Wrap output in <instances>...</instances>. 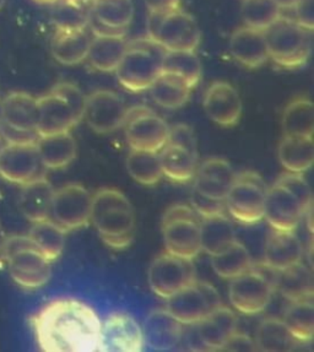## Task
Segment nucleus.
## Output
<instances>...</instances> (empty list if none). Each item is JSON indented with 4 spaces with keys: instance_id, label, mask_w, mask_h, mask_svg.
Listing matches in <instances>:
<instances>
[{
    "instance_id": "obj_10",
    "label": "nucleus",
    "mask_w": 314,
    "mask_h": 352,
    "mask_svg": "<svg viewBox=\"0 0 314 352\" xmlns=\"http://www.w3.org/2000/svg\"><path fill=\"white\" fill-rule=\"evenodd\" d=\"M128 145L132 150L159 153L167 142L170 126L144 106L128 108L124 125Z\"/></svg>"
},
{
    "instance_id": "obj_31",
    "label": "nucleus",
    "mask_w": 314,
    "mask_h": 352,
    "mask_svg": "<svg viewBox=\"0 0 314 352\" xmlns=\"http://www.w3.org/2000/svg\"><path fill=\"white\" fill-rule=\"evenodd\" d=\"M237 241L234 223L226 214L200 217L201 252L212 256Z\"/></svg>"
},
{
    "instance_id": "obj_55",
    "label": "nucleus",
    "mask_w": 314,
    "mask_h": 352,
    "mask_svg": "<svg viewBox=\"0 0 314 352\" xmlns=\"http://www.w3.org/2000/svg\"><path fill=\"white\" fill-rule=\"evenodd\" d=\"M5 1L6 0H0V10H1L3 6H5Z\"/></svg>"
},
{
    "instance_id": "obj_47",
    "label": "nucleus",
    "mask_w": 314,
    "mask_h": 352,
    "mask_svg": "<svg viewBox=\"0 0 314 352\" xmlns=\"http://www.w3.org/2000/svg\"><path fill=\"white\" fill-rule=\"evenodd\" d=\"M170 145H175L182 148L188 153L198 157V148H197V138L194 131L187 124H176L170 128L167 142Z\"/></svg>"
},
{
    "instance_id": "obj_1",
    "label": "nucleus",
    "mask_w": 314,
    "mask_h": 352,
    "mask_svg": "<svg viewBox=\"0 0 314 352\" xmlns=\"http://www.w3.org/2000/svg\"><path fill=\"white\" fill-rule=\"evenodd\" d=\"M31 325L43 351H100L101 320L91 307L78 300L48 303L31 318Z\"/></svg>"
},
{
    "instance_id": "obj_16",
    "label": "nucleus",
    "mask_w": 314,
    "mask_h": 352,
    "mask_svg": "<svg viewBox=\"0 0 314 352\" xmlns=\"http://www.w3.org/2000/svg\"><path fill=\"white\" fill-rule=\"evenodd\" d=\"M143 345V329L132 316L112 313L101 323L100 352H137Z\"/></svg>"
},
{
    "instance_id": "obj_5",
    "label": "nucleus",
    "mask_w": 314,
    "mask_h": 352,
    "mask_svg": "<svg viewBox=\"0 0 314 352\" xmlns=\"http://www.w3.org/2000/svg\"><path fill=\"white\" fill-rule=\"evenodd\" d=\"M166 252L186 259H194L201 252L200 216L188 205H173L162 219Z\"/></svg>"
},
{
    "instance_id": "obj_40",
    "label": "nucleus",
    "mask_w": 314,
    "mask_h": 352,
    "mask_svg": "<svg viewBox=\"0 0 314 352\" xmlns=\"http://www.w3.org/2000/svg\"><path fill=\"white\" fill-rule=\"evenodd\" d=\"M52 19L56 29H89L91 3L84 0H56Z\"/></svg>"
},
{
    "instance_id": "obj_50",
    "label": "nucleus",
    "mask_w": 314,
    "mask_h": 352,
    "mask_svg": "<svg viewBox=\"0 0 314 352\" xmlns=\"http://www.w3.org/2000/svg\"><path fill=\"white\" fill-rule=\"evenodd\" d=\"M221 350L226 351H258L256 341L251 339V336L242 334V333H234V336L229 338V340L225 342Z\"/></svg>"
},
{
    "instance_id": "obj_34",
    "label": "nucleus",
    "mask_w": 314,
    "mask_h": 352,
    "mask_svg": "<svg viewBox=\"0 0 314 352\" xmlns=\"http://www.w3.org/2000/svg\"><path fill=\"white\" fill-rule=\"evenodd\" d=\"M164 176L176 183L189 182L197 172L198 157L184 148L166 144L159 151Z\"/></svg>"
},
{
    "instance_id": "obj_39",
    "label": "nucleus",
    "mask_w": 314,
    "mask_h": 352,
    "mask_svg": "<svg viewBox=\"0 0 314 352\" xmlns=\"http://www.w3.org/2000/svg\"><path fill=\"white\" fill-rule=\"evenodd\" d=\"M65 234L67 232L63 228L47 219L34 222V226L30 230L29 237L47 259L54 261H57L63 252Z\"/></svg>"
},
{
    "instance_id": "obj_28",
    "label": "nucleus",
    "mask_w": 314,
    "mask_h": 352,
    "mask_svg": "<svg viewBox=\"0 0 314 352\" xmlns=\"http://www.w3.org/2000/svg\"><path fill=\"white\" fill-rule=\"evenodd\" d=\"M36 145L46 170L64 168L76 157V142L70 131L38 137Z\"/></svg>"
},
{
    "instance_id": "obj_13",
    "label": "nucleus",
    "mask_w": 314,
    "mask_h": 352,
    "mask_svg": "<svg viewBox=\"0 0 314 352\" xmlns=\"http://www.w3.org/2000/svg\"><path fill=\"white\" fill-rule=\"evenodd\" d=\"M148 278L151 290L162 298H167L187 285L194 283L197 273L192 259L166 252L151 263Z\"/></svg>"
},
{
    "instance_id": "obj_53",
    "label": "nucleus",
    "mask_w": 314,
    "mask_h": 352,
    "mask_svg": "<svg viewBox=\"0 0 314 352\" xmlns=\"http://www.w3.org/2000/svg\"><path fill=\"white\" fill-rule=\"evenodd\" d=\"M6 237L8 236H6L5 231H4V228H3L1 223H0V254H1L4 245H5Z\"/></svg>"
},
{
    "instance_id": "obj_54",
    "label": "nucleus",
    "mask_w": 314,
    "mask_h": 352,
    "mask_svg": "<svg viewBox=\"0 0 314 352\" xmlns=\"http://www.w3.org/2000/svg\"><path fill=\"white\" fill-rule=\"evenodd\" d=\"M1 124H3V118H1V101H0V138H1Z\"/></svg>"
},
{
    "instance_id": "obj_33",
    "label": "nucleus",
    "mask_w": 314,
    "mask_h": 352,
    "mask_svg": "<svg viewBox=\"0 0 314 352\" xmlns=\"http://www.w3.org/2000/svg\"><path fill=\"white\" fill-rule=\"evenodd\" d=\"M281 165L287 172L303 173L314 161L313 138L284 135L278 150Z\"/></svg>"
},
{
    "instance_id": "obj_35",
    "label": "nucleus",
    "mask_w": 314,
    "mask_h": 352,
    "mask_svg": "<svg viewBox=\"0 0 314 352\" xmlns=\"http://www.w3.org/2000/svg\"><path fill=\"white\" fill-rule=\"evenodd\" d=\"M258 351L285 352L292 351L298 340L292 336L284 320L267 318L258 327L256 334Z\"/></svg>"
},
{
    "instance_id": "obj_17",
    "label": "nucleus",
    "mask_w": 314,
    "mask_h": 352,
    "mask_svg": "<svg viewBox=\"0 0 314 352\" xmlns=\"http://www.w3.org/2000/svg\"><path fill=\"white\" fill-rule=\"evenodd\" d=\"M304 212L298 198L280 184L267 189L263 219L273 230L295 231Z\"/></svg>"
},
{
    "instance_id": "obj_15",
    "label": "nucleus",
    "mask_w": 314,
    "mask_h": 352,
    "mask_svg": "<svg viewBox=\"0 0 314 352\" xmlns=\"http://www.w3.org/2000/svg\"><path fill=\"white\" fill-rule=\"evenodd\" d=\"M128 107L120 95L109 90H98L86 97V123L98 134L115 131L124 125Z\"/></svg>"
},
{
    "instance_id": "obj_27",
    "label": "nucleus",
    "mask_w": 314,
    "mask_h": 352,
    "mask_svg": "<svg viewBox=\"0 0 314 352\" xmlns=\"http://www.w3.org/2000/svg\"><path fill=\"white\" fill-rule=\"evenodd\" d=\"M126 34L92 36L86 60L92 68L103 73H112L118 68L126 51Z\"/></svg>"
},
{
    "instance_id": "obj_22",
    "label": "nucleus",
    "mask_w": 314,
    "mask_h": 352,
    "mask_svg": "<svg viewBox=\"0 0 314 352\" xmlns=\"http://www.w3.org/2000/svg\"><path fill=\"white\" fill-rule=\"evenodd\" d=\"M303 245L295 231L273 230L264 248V265L280 272L302 261Z\"/></svg>"
},
{
    "instance_id": "obj_46",
    "label": "nucleus",
    "mask_w": 314,
    "mask_h": 352,
    "mask_svg": "<svg viewBox=\"0 0 314 352\" xmlns=\"http://www.w3.org/2000/svg\"><path fill=\"white\" fill-rule=\"evenodd\" d=\"M51 91L68 103L78 123H80L81 120H84L86 96L78 86L71 82H59L52 87Z\"/></svg>"
},
{
    "instance_id": "obj_48",
    "label": "nucleus",
    "mask_w": 314,
    "mask_h": 352,
    "mask_svg": "<svg viewBox=\"0 0 314 352\" xmlns=\"http://www.w3.org/2000/svg\"><path fill=\"white\" fill-rule=\"evenodd\" d=\"M192 208L194 209L195 212L200 217H208V216L218 215V214H226V205L225 200H215L212 198H208L203 194L198 193L195 189H193L192 195Z\"/></svg>"
},
{
    "instance_id": "obj_52",
    "label": "nucleus",
    "mask_w": 314,
    "mask_h": 352,
    "mask_svg": "<svg viewBox=\"0 0 314 352\" xmlns=\"http://www.w3.org/2000/svg\"><path fill=\"white\" fill-rule=\"evenodd\" d=\"M276 4L280 6V9H292L298 0H275Z\"/></svg>"
},
{
    "instance_id": "obj_57",
    "label": "nucleus",
    "mask_w": 314,
    "mask_h": 352,
    "mask_svg": "<svg viewBox=\"0 0 314 352\" xmlns=\"http://www.w3.org/2000/svg\"><path fill=\"white\" fill-rule=\"evenodd\" d=\"M84 1H87V3H92V0H84Z\"/></svg>"
},
{
    "instance_id": "obj_29",
    "label": "nucleus",
    "mask_w": 314,
    "mask_h": 352,
    "mask_svg": "<svg viewBox=\"0 0 314 352\" xmlns=\"http://www.w3.org/2000/svg\"><path fill=\"white\" fill-rule=\"evenodd\" d=\"M274 289L291 302L313 298V274L306 264L298 261L291 267L276 272Z\"/></svg>"
},
{
    "instance_id": "obj_23",
    "label": "nucleus",
    "mask_w": 314,
    "mask_h": 352,
    "mask_svg": "<svg viewBox=\"0 0 314 352\" xmlns=\"http://www.w3.org/2000/svg\"><path fill=\"white\" fill-rule=\"evenodd\" d=\"M229 51L236 62L247 68L262 67L269 59L264 31L242 26L236 30L229 41Z\"/></svg>"
},
{
    "instance_id": "obj_3",
    "label": "nucleus",
    "mask_w": 314,
    "mask_h": 352,
    "mask_svg": "<svg viewBox=\"0 0 314 352\" xmlns=\"http://www.w3.org/2000/svg\"><path fill=\"white\" fill-rule=\"evenodd\" d=\"M269 59L279 67L300 68L311 56V31L290 17L281 15L268 29L264 30Z\"/></svg>"
},
{
    "instance_id": "obj_30",
    "label": "nucleus",
    "mask_w": 314,
    "mask_h": 352,
    "mask_svg": "<svg viewBox=\"0 0 314 352\" xmlns=\"http://www.w3.org/2000/svg\"><path fill=\"white\" fill-rule=\"evenodd\" d=\"M182 325L166 309L151 313L143 330L144 342L156 350H170L181 341Z\"/></svg>"
},
{
    "instance_id": "obj_32",
    "label": "nucleus",
    "mask_w": 314,
    "mask_h": 352,
    "mask_svg": "<svg viewBox=\"0 0 314 352\" xmlns=\"http://www.w3.org/2000/svg\"><path fill=\"white\" fill-rule=\"evenodd\" d=\"M148 90L159 106L176 109L188 102L193 87L179 75L161 72Z\"/></svg>"
},
{
    "instance_id": "obj_9",
    "label": "nucleus",
    "mask_w": 314,
    "mask_h": 352,
    "mask_svg": "<svg viewBox=\"0 0 314 352\" xmlns=\"http://www.w3.org/2000/svg\"><path fill=\"white\" fill-rule=\"evenodd\" d=\"M92 195L81 184H67L54 190L49 220L65 232L85 228L91 222Z\"/></svg>"
},
{
    "instance_id": "obj_18",
    "label": "nucleus",
    "mask_w": 314,
    "mask_h": 352,
    "mask_svg": "<svg viewBox=\"0 0 314 352\" xmlns=\"http://www.w3.org/2000/svg\"><path fill=\"white\" fill-rule=\"evenodd\" d=\"M203 106L208 117L221 126L237 124L242 113L238 92L225 81H215L208 87Z\"/></svg>"
},
{
    "instance_id": "obj_36",
    "label": "nucleus",
    "mask_w": 314,
    "mask_h": 352,
    "mask_svg": "<svg viewBox=\"0 0 314 352\" xmlns=\"http://www.w3.org/2000/svg\"><path fill=\"white\" fill-rule=\"evenodd\" d=\"M282 131L289 137L313 138L314 106L309 98L293 100L282 116Z\"/></svg>"
},
{
    "instance_id": "obj_42",
    "label": "nucleus",
    "mask_w": 314,
    "mask_h": 352,
    "mask_svg": "<svg viewBox=\"0 0 314 352\" xmlns=\"http://www.w3.org/2000/svg\"><path fill=\"white\" fill-rule=\"evenodd\" d=\"M282 320L298 341L312 340L314 333L313 298L292 302L291 306L286 309Z\"/></svg>"
},
{
    "instance_id": "obj_4",
    "label": "nucleus",
    "mask_w": 314,
    "mask_h": 352,
    "mask_svg": "<svg viewBox=\"0 0 314 352\" xmlns=\"http://www.w3.org/2000/svg\"><path fill=\"white\" fill-rule=\"evenodd\" d=\"M148 30L150 38L165 51H195L201 37L197 20L181 8L165 14H149Z\"/></svg>"
},
{
    "instance_id": "obj_43",
    "label": "nucleus",
    "mask_w": 314,
    "mask_h": 352,
    "mask_svg": "<svg viewBox=\"0 0 314 352\" xmlns=\"http://www.w3.org/2000/svg\"><path fill=\"white\" fill-rule=\"evenodd\" d=\"M162 72L182 76L193 89L201 79V64L195 51H166Z\"/></svg>"
},
{
    "instance_id": "obj_25",
    "label": "nucleus",
    "mask_w": 314,
    "mask_h": 352,
    "mask_svg": "<svg viewBox=\"0 0 314 352\" xmlns=\"http://www.w3.org/2000/svg\"><path fill=\"white\" fill-rule=\"evenodd\" d=\"M199 339L212 350H221L225 342L237 331V316L221 305L197 323Z\"/></svg>"
},
{
    "instance_id": "obj_24",
    "label": "nucleus",
    "mask_w": 314,
    "mask_h": 352,
    "mask_svg": "<svg viewBox=\"0 0 314 352\" xmlns=\"http://www.w3.org/2000/svg\"><path fill=\"white\" fill-rule=\"evenodd\" d=\"M92 36L87 29H56L51 41L52 56L64 65H76L86 60Z\"/></svg>"
},
{
    "instance_id": "obj_14",
    "label": "nucleus",
    "mask_w": 314,
    "mask_h": 352,
    "mask_svg": "<svg viewBox=\"0 0 314 352\" xmlns=\"http://www.w3.org/2000/svg\"><path fill=\"white\" fill-rule=\"evenodd\" d=\"M6 261L12 280L23 289H40L51 278L52 261L37 250L34 242L6 256Z\"/></svg>"
},
{
    "instance_id": "obj_56",
    "label": "nucleus",
    "mask_w": 314,
    "mask_h": 352,
    "mask_svg": "<svg viewBox=\"0 0 314 352\" xmlns=\"http://www.w3.org/2000/svg\"><path fill=\"white\" fill-rule=\"evenodd\" d=\"M38 1H43V3H54L56 0H38Z\"/></svg>"
},
{
    "instance_id": "obj_20",
    "label": "nucleus",
    "mask_w": 314,
    "mask_h": 352,
    "mask_svg": "<svg viewBox=\"0 0 314 352\" xmlns=\"http://www.w3.org/2000/svg\"><path fill=\"white\" fill-rule=\"evenodd\" d=\"M37 107L38 118L36 131L38 137L70 131L79 124L68 103L52 91L37 98Z\"/></svg>"
},
{
    "instance_id": "obj_37",
    "label": "nucleus",
    "mask_w": 314,
    "mask_h": 352,
    "mask_svg": "<svg viewBox=\"0 0 314 352\" xmlns=\"http://www.w3.org/2000/svg\"><path fill=\"white\" fill-rule=\"evenodd\" d=\"M91 15L107 28L126 31L134 17V6L132 0H92Z\"/></svg>"
},
{
    "instance_id": "obj_12",
    "label": "nucleus",
    "mask_w": 314,
    "mask_h": 352,
    "mask_svg": "<svg viewBox=\"0 0 314 352\" xmlns=\"http://www.w3.org/2000/svg\"><path fill=\"white\" fill-rule=\"evenodd\" d=\"M91 222L106 245L123 250L129 247L135 232V215L129 200L91 211Z\"/></svg>"
},
{
    "instance_id": "obj_45",
    "label": "nucleus",
    "mask_w": 314,
    "mask_h": 352,
    "mask_svg": "<svg viewBox=\"0 0 314 352\" xmlns=\"http://www.w3.org/2000/svg\"><path fill=\"white\" fill-rule=\"evenodd\" d=\"M275 183L280 184L282 187L286 188L290 193L293 194L302 205L304 211L309 210L313 204L312 190H311L309 182L302 176V173L285 172L278 178V181Z\"/></svg>"
},
{
    "instance_id": "obj_41",
    "label": "nucleus",
    "mask_w": 314,
    "mask_h": 352,
    "mask_svg": "<svg viewBox=\"0 0 314 352\" xmlns=\"http://www.w3.org/2000/svg\"><path fill=\"white\" fill-rule=\"evenodd\" d=\"M126 170L137 182L144 186H154L164 177L159 153L131 150L126 157Z\"/></svg>"
},
{
    "instance_id": "obj_26",
    "label": "nucleus",
    "mask_w": 314,
    "mask_h": 352,
    "mask_svg": "<svg viewBox=\"0 0 314 352\" xmlns=\"http://www.w3.org/2000/svg\"><path fill=\"white\" fill-rule=\"evenodd\" d=\"M53 193L54 189L46 176L23 184L19 199L23 215L32 223L49 219Z\"/></svg>"
},
{
    "instance_id": "obj_7",
    "label": "nucleus",
    "mask_w": 314,
    "mask_h": 352,
    "mask_svg": "<svg viewBox=\"0 0 314 352\" xmlns=\"http://www.w3.org/2000/svg\"><path fill=\"white\" fill-rule=\"evenodd\" d=\"M220 306L216 289L198 280L166 298V311L183 325L199 323Z\"/></svg>"
},
{
    "instance_id": "obj_11",
    "label": "nucleus",
    "mask_w": 314,
    "mask_h": 352,
    "mask_svg": "<svg viewBox=\"0 0 314 352\" xmlns=\"http://www.w3.org/2000/svg\"><path fill=\"white\" fill-rule=\"evenodd\" d=\"M36 142L3 145L0 148V176L20 186L45 176L46 168L41 162Z\"/></svg>"
},
{
    "instance_id": "obj_19",
    "label": "nucleus",
    "mask_w": 314,
    "mask_h": 352,
    "mask_svg": "<svg viewBox=\"0 0 314 352\" xmlns=\"http://www.w3.org/2000/svg\"><path fill=\"white\" fill-rule=\"evenodd\" d=\"M236 173L229 161L220 157L206 160L195 172L194 188L198 193L215 200H225Z\"/></svg>"
},
{
    "instance_id": "obj_21",
    "label": "nucleus",
    "mask_w": 314,
    "mask_h": 352,
    "mask_svg": "<svg viewBox=\"0 0 314 352\" xmlns=\"http://www.w3.org/2000/svg\"><path fill=\"white\" fill-rule=\"evenodd\" d=\"M1 118L3 128L21 133H37V98L27 92L9 94L1 101Z\"/></svg>"
},
{
    "instance_id": "obj_44",
    "label": "nucleus",
    "mask_w": 314,
    "mask_h": 352,
    "mask_svg": "<svg viewBox=\"0 0 314 352\" xmlns=\"http://www.w3.org/2000/svg\"><path fill=\"white\" fill-rule=\"evenodd\" d=\"M240 12L246 26L260 31L281 16L280 6L275 0H243Z\"/></svg>"
},
{
    "instance_id": "obj_2",
    "label": "nucleus",
    "mask_w": 314,
    "mask_h": 352,
    "mask_svg": "<svg viewBox=\"0 0 314 352\" xmlns=\"http://www.w3.org/2000/svg\"><path fill=\"white\" fill-rule=\"evenodd\" d=\"M165 52L149 36L128 42L126 54L115 69L120 85L131 92L148 90L162 72Z\"/></svg>"
},
{
    "instance_id": "obj_49",
    "label": "nucleus",
    "mask_w": 314,
    "mask_h": 352,
    "mask_svg": "<svg viewBox=\"0 0 314 352\" xmlns=\"http://www.w3.org/2000/svg\"><path fill=\"white\" fill-rule=\"evenodd\" d=\"M293 9L296 23L312 32L314 29V0H298Z\"/></svg>"
},
{
    "instance_id": "obj_51",
    "label": "nucleus",
    "mask_w": 314,
    "mask_h": 352,
    "mask_svg": "<svg viewBox=\"0 0 314 352\" xmlns=\"http://www.w3.org/2000/svg\"><path fill=\"white\" fill-rule=\"evenodd\" d=\"M149 14H165L181 8V0H144Z\"/></svg>"
},
{
    "instance_id": "obj_6",
    "label": "nucleus",
    "mask_w": 314,
    "mask_h": 352,
    "mask_svg": "<svg viewBox=\"0 0 314 352\" xmlns=\"http://www.w3.org/2000/svg\"><path fill=\"white\" fill-rule=\"evenodd\" d=\"M267 186L254 170H245L234 176L225 198L226 210L236 221L251 225L263 220Z\"/></svg>"
},
{
    "instance_id": "obj_8",
    "label": "nucleus",
    "mask_w": 314,
    "mask_h": 352,
    "mask_svg": "<svg viewBox=\"0 0 314 352\" xmlns=\"http://www.w3.org/2000/svg\"><path fill=\"white\" fill-rule=\"evenodd\" d=\"M276 272L267 275L264 270L251 265L247 272L231 278L229 297L231 305L243 314L253 316L263 312L274 292Z\"/></svg>"
},
{
    "instance_id": "obj_38",
    "label": "nucleus",
    "mask_w": 314,
    "mask_h": 352,
    "mask_svg": "<svg viewBox=\"0 0 314 352\" xmlns=\"http://www.w3.org/2000/svg\"><path fill=\"white\" fill-rule=\"evenodd\" d=\"M214 272L223 278H234L247 272L253 265L251 256L238 241L226 247L225 250L212 256Z\"/></svg>"
}]
</instances>
